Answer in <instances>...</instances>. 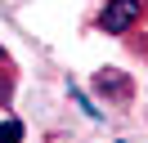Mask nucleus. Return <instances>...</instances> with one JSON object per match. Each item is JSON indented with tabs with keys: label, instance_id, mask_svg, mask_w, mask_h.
Returning <instances> with one entry per match:
<instances>
[{
	"label": "nucleus",
	"instance_id": "2",
	"mask_svg": "<svg viewBox=\"0 0 148 143\" xmlns=\"http://www.w3.org/2000/svg\"><path fill=\"white\" fill-rule=\"evenodd\" d=\"M94 85H99L103 94H117V98H126V94H130V80L121 76L117 67H108V72H99V80H94Z\"/></svg>",
	"mask_w": 148,
	"mask_h": 143
},
{
	"label": "nucleus",
	"instance_id": "4",
	"mask_svg": "<svg viewBox=\"0 0 148 143\" xmlns=\"http://www.w3.org/2000/svg\"><path fill=\"white\" fill-rule=\"evenodd\" d=\"M5 63H9V54H5V45H0V67H5Z\"/></svg>",
	"mask_w": 148,
	"mask_h": 143
},
{
	"label": "nucleus",
	"instance_id": "3",
	"mask_svg": "<svg viewBox=\"0 0 148 143\" xmlns=\"http://www.w3.org/2000/svg\"><path fill=\"white\" fill-rule=\"evenodd\" d=\"M23 134L27 130H23L18 116H5V121H0V143H23Z\"/></svg>",
	"mask_w": 148,
	"mask_h": 143
},
{
	"label": "nucleus",
	"instance_id": "1",
	"mask_svg": "<svg viewBox=\"0 0 148 143\" xmlns=\"http://www.w3.org/2000/svg\"><path fill=\"white\" fill-rule=\"evenodd\" d=\"M139 18H144V0H103L94 27H99V31H108V36H126Z\"/></svg>",
	"mask_w": 148,
	"mask_h": 143
}]
</instances>
